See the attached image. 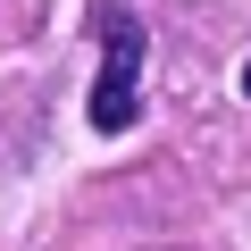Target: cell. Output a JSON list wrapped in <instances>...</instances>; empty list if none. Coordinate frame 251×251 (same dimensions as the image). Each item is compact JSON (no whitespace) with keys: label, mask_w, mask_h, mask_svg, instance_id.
Segmentation results:
<instances>
[{"label":"cell","mask_w":251,"mask_h":251,"mask_svg":"<svg viewBox=\"0 0 251 251\" xmlns=\"http://www.w3.org/2000/svg\"><path fill=\"white\" fill-rule=\"evenodd\" d=\"M92 34H100V75H92L84 117H92V134H126L143 117V92H134L143 84V25L117 0H92Z\"/></svg>","instance_id":"cell-1"},{"label":"cell","mask_w":251,"mask_h":251,"mask_svg":"<svg viewBox=\"0 0 251 251\" xmlns=\"http://www.w3.org/2000/svg\"><path fill=\"white\" fill-rule=\"evenodd\" d=\"M243 100H251V67H243Z\"/></svg>","instance_id":"cell-2"}]
</instances>
